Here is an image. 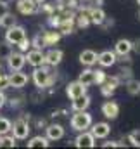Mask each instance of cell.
<instances>
[{"label": "cell", "mask_w": 140, "mask_h": 149, "mask_svg": "<svg viewBox=\"0 0 140 149\" xmlns=\"http://www.w3.org/2000/svg\"><path fill=\"white\" fill-rule=\"evenodd\" d=\"M26 63L33 68H38V66H43L45 64V54L42 49H33L26 54Z\"/></svg>", "instance_id": "cell-7"}, {"label": "cell", "mask_w": 140, "mask_h": 149, "mask_svg": "<svg viewBox=\"0 0 140 149\" xmlns=\"http://www.w3.org/2000/svg\"><path fill=\"white\" fill-rule=\"evenodd\" d=\"M102 114H104L107 120L118 118V114H119V104L114 102V101H107V102H104V104H102Z\"/></svg>", "instance_id": "cell-13"}, {"label": "cell", "mask_w": 140, "mask_h": 149, "mask_svg": "<svg viewBox=\"0 0 140 149\" xmlns=\"http://www.w3.org/2000/svg\"><path fill=\"white\" fill-rule=\"evenodd\" d=\"M31 45H33L35 49H43V47H47V45H45V40H43V35H36V37L31 40Z\"/></svg>", "instance_id": "cell-30"}, {"label": "cell", "mask_w": 140, "mask_h": 149, "mask_svg": "<svg viewBox=\"0 0 140 149\" xmlns=\"http://www.w3.org/2000/svg\"><path fill=\"white\" fill-rule=\"evenodd\" d=\"M16 137L14 135H9V134H3L0 135V148H16Z\"/></svg>", "instance_id": "cell-25"}, {"label": "cell", "mask_w": 140, "mask_h": 149, "mask_svg": "<svg viewBox=\"0 0 140 149\" xmlns=\"http://www.w3.org/2000/svg\"><path fill=\"white\" fill-rule=\"evenodd\" d=\"M88 16H90V23H94V24H104L105 21V12L102 10V9H90L88 10Z\"/></svg>", "instance_id": "cell-20"}, {"label": "cell", "mask_w": 140, "mask_h": 149, "mask_svg": "<svg viewBox=\"0 0 140 149\" xmlns=\"http://www.w3.org/2000/svg\"><path fill=\"white\" fill-rule=\"evenodd\" d=\"M43 40H45V45H54V43H57L61 40V33L59 31H45Z\"/></svg>", "instance_id": "cell-24"}, {"label": "cell", "mask_w": 140, "mask_h": 149, "mask_svg": "<svg viewBox=\"0 0 140 149\" xmlns=\"http://www.w3.org/2000/svg\"><path fill=\"white\" fill-rule=\"evenodd\" d=\"M92 127V114L85 111H74L73 118H71V128L74 132H83L87 128Z\"/></svg>", "instance_id": "cell-2"}, {"label": "cell", "mask_w": 140, "mask_h": 149, "mask_svg": "<svg viewBox=\"0 0 140 149\" xmlns=\"http://www.w3.org/2000/svg\"><path fill=\"white\" fill-rule=\"evenodd\" d=\"M24 38H26V30H24L23 26L14 24V26L7 28V31H5V40H7L9 43H12V45H17V43L23 42Z\"/></svg>", "instance_id": "cell-4"}, {"label": "cell", "mask_w": 140, "mask_h": 149, "mask_svg": "<svg viewBox=\"0 0 140 149\" xmlns=\"http://www.w3.org/2000/svg\"><path fill=\"white\" fill-rule=\"evenodd\" d=\"M17 10L24 16L33 14V12H36V3L33 0H19L17 2Z\"/></svg>", "instance_id": "cell-19"}, {"label": "cell", "mask_w": 140, "mask_h": 149, "mask_svg": "<svg viewBox=\"0 0 140 149\" xmlns=\"http://www.w3.org/2000/svg\"><path fill=\"white\" fill-rule=\"evenodd\" d=\"M66 94H68V97L73 101V99H76L80 95H85L87 94V87L81 81H71V83L66 85Z\"/></svg>", "instance_id": "cell-8"}, {"label": "cell", "mask_w": 140, "mask_h": 149, "mask_svg": "<svg viewBox=\"0 0 140 149\" xmlns=\"http://www.w3.org/2000/svg\"><path fill=\"white\" fill-rule=\"evenodd\" d=\"M10 128H12L10 120H7V118H0V135L9 134V132H10Z\"/></svg>", "instance_id": "cell-29"}, {"label": "cell", "mask_w": 140, "mask_h": 149, "mask_svg": "<svg viewBox=\"0 0 140 149\" xmlns=\"http://www.w3.org/2000/svg\"><path fill=\"white\" fill-rule=\"evenodd\" d=\"M0 71H2V66H0Z\"/></svg>", "instance_id": "cell-40"}, {"label": "cell", "mask_w": 140, "mask_h": 149, "mask_svg": "<svg viewBox=\"0 0 140 149\" xmlns=\"http://www.w3.org/2000/svg\"><path fill=\"white\" fill-rule=\"evenodd\" d=\"M114 52H116V56H128L130 52H132V40H128V38H119L118 42H116V45H114Z\"/></svg>", "instance_id": "cell-16"}, {"label": "cell", "mask_w": 140, "mask_h": 149, "mask_svg": "<svg viewBox=\"0 0 140 149\" xmlns=\"http://www.w3.org/2000/svg\"><path fill=\"white\" fill-rule=\"evenodd\" d=\"M17 47H19V50H21V52H24V50H28V49L31 47V40H28V37H26L23 42H19V43H17Z\"/></svg>", "instance_id": "cell-32"}, {"label": "cell", "mask_w": 140, "mask_h": 149, "mask_svg": "<svg viewBox=\"0 0 140 149\" xmlns=\"http://www.w3.org/2000/svg\"><path fill=\"white\" fill-rule=\"evenodd\" d=\"M88 106H90V97H88L87 94H85V95H80V97H76V99H73V102H71L73 111H85Z\"/></svg>", "instance_id": "cell-18"}, {"label": "cell", "mask_w": 140, "mask_h": 149, "mask_svg": "<svg viewBox=\"0 0 140 149\" xmlns=\"http://www.w3.org/2000/svg\"><path fill=\"white\" fill-rule=\"evenodd\" d=\"M5 14H9V5L5 2H0V17H3Z\"/></svg>", "instance_id": "cell-34"}, {"label": "cell", "mask_w": 140, "mask_h": 149, "mask_svg": "<svg viewBox=\"0 0 140 149\" xmlns=\"http://www.w3.org/2000/svg\"><path fill=\"white\" fill-rule=\"evenodd\" d=\"M49 144H50V142H49V139H47V137L35 135V137H31V139L28 141V144H26V146L33 149V148H49Z\"/></svg>", "instance_id": "cell-22"}, {"label": "cell", "mask_w": 140, "mask_h": 149, "mask_svg": "<svg viewBox=\"0 0 140 149\" xmlns=\"http://www.w3.org/2000/svg\"><path fill=\"white\" fill-rule=\"evenodd\" d=\"M116 52L114 50H104V52H100L99 54V57H97V63L102 66V68H111V66H114L116 64Z\"/></svg>", "instance_id": "cell-11"}, {"label": "cell", "mask_w": 140, "mask_h": 149, "mask_svg": "<svg viewBox=\"0 0 140 149\" xmlns=\"http://www.w3.org/2000/svg\"><path fill=\"white\" fill-rule=\"evenodd\" d=\"M126 92L130 94V95H139L140 94V80H135V78H130L128 81H126Z\"/></svg>", "instance_id": "cell-23"}, {"label": "cell", "mask_w": 140, "mask_h": 149, "mask_svg": "<svg viewBox=\"0 0 140 149\" xmlns=\"http://www.w3.org/2000/svg\"><path fill=\"white\" fill-rule=\"evenodd\" d=\"M28 83V74L23 71H12L9 74V85L12 88H23Z\"/></svg>", "instance_id": "cell-10"}, {"label": "cell", "mask_w": 140, "mask_h": 149, "mask_svg": "<svg viewBox=\"0 0 140 149\" xmlns=\"http://www.w3.org/2000/svg\"><path fill=\"white\" fill-rule=\"evenodd\" d=\"M132 50H135L137 54H140V38H137V40L132 42Z\"/></svg>", "instance_id": "cell-36"}, {"label": "cell", "mask_w": 140, "mask_h": 149, "mask_svg": "<svg viewBox=\"0 0 140 149\" xmlns=\"http://www.w3.org/2000/svg\"><path fill=\"white\" fill-rule=\"evenodd\" d=\"M10 54H12V43H9L7 40L0 42V59H9Z\"/></svg>", "instance_id": "cell-26"}, {"label": "cell", "mask_w": 140, "mask_h": 149, "mask_svg": "<svg viewBox=\"0 0 140 149\" xmlns=\"http://www.w3.org/2000/svg\"><path fill=\"white\" fill-rule=\"evenodd\" d=\"M64 57V52L61 49H50L47 54H45V64L47 66H57Z\"/></svg>", "instance_id": "cell-12"}, {"label": "cell", "mask_w": 140, "mask_h": 149, "mask_svg": "<svg viewBox=\"0 0 140 149\" xmlns=\"http://www.w3.org/2000/svg\"><path fill=\"white\" fill-rule=\"evenodd\" d=\"M33 2H35L36 5H38V3H43V2H45V0H33Z\"/></svg>", "instance_id": "cell-38"}, {"label": "cell", "mask_w": 140, "mask_h": 149, "mask_svg": "<svg viewBox=\"0 0 140 149\" xmlns=\"http://www.w3.org/2000/svg\"><path fill=\"white\" fill-rule=\"evenodd\" d=\"M7 64L10 71H21L23 66L26 64V56L23 52H12L7 59Z\"/></svg>", "instance_id": "cell-6"}, {"label": "cell", "mask_w": 140, "mask_h": 149, "mask_svg": "<svg viewBox=\"0 0 140 149\" xmlns=\"http://www.w3.org/2000/svg\"><path fill=\"white\" fill-rule=\"evenodd\" d=\"M97 57H99V54L95 50H92V49H87V50H81L80 52V63L83 66H88V68L97 63Z\"/></svg>", "instance_id": "cell-14"}, {"label": "cell", "mask_w": 140, "mask_h": 149, "mask_svg": "<svg viewBox=\"0 0 140 149\" xmlns=\"http://www.w3.org/2000/svg\"><path fill=\"white\" fill-rule=\"evenodd\" d=\"M74 146L80 149L87 148V149H92L95 148V137H94V134L92 132H87V130H83V132H80L78 134V137L74 139Z\"/></svg>", "instance_id": "cell-5"}, {"label": "cell", "mask_w": 140, "mask_h": 149, "mask_svg": "<svg viewBox=\"0 0 140 149\" xmlns=\"http://www.w3.org/2000/svg\"><path fill=\"white\" fill-rule=\"evenodd\" d=\"M14 24H16V17H14L10 12L5 14L3 17H0V26H2V28L7 30V28H10V26H14Z\"/></svg>", "instance_id": "cell-27"}, {"label": "cell", "mask_w": 140, "mask_h": 149, "mask_svg": "<svg viewBox=\"0 0 140 149\" xmlns=\"http://www.w3.org/2000/svg\"><path fill=\"white\" fill-rule=\"evenodd\" d=\"M10 132H12V135H14L17 141H24V139H28L31 128H30V123H28L26 120H17V121H14Z\"/></svg>", "instance_id": "cell-3"}, {"label": "cell", "mask_w": 140, "mask_h": 149, "mask_svg": "<svg viewBox=\"0 0 140 149\" xmlns=\"http://www.w3.org/2000/svg\"><path fill=\"white\" fill-rule=\"evenodd\" d=\"M90 132L94 134V137H95V139H105V137L111 134V125H109V123H105V121L95 123V125L92 127V130H90Z\"/></svg>", "instance_id": "cell-15"}, {"label": "cell", "mask_w": 140, "mask_h": 149, "mask_svg": "<svg viewBox=\"0 0 140 149\" xmlns=\"http://www.w3.org/2000/svg\"><path fill=\"white\" fill-rule=\"evenodd\" d=\"M126 139H128V142H130L132 146L140 148V130H133V132H130Z\"/></svg>", "instance_id": "cell-28"}, {"label": "cell", "mask_w": 140, "mask_h": 149, "mask_svg": "<svg viewBox=\"0 0 140 149\" xmlns=\"http://www.w3.org/2000/svg\"><path fill=\"white\" fill-rule=\"evenodd\" d=\"M5 101H7V97H5V94H3V90H0V108H3V104H5Z\"/></svg>", "instance_id": "cell-37"}, {"label": "cell", "mask_w": 140, "mask_h": 149, "mask_svg": "<svg viewBox=\"0 0 140 149\" xmlns=\"http://www.w3.org/2000/svg\"><path fill=\"white\" fill-rule=\"evenodd\" d=\"M137 3H139V5H140V0H137Z\"/></svg>", "instance_id": "cell-39"}, {"label": "cell", "mask_w": 140, "mask_h": 149, "mask_svg": "<svg viewBox=\"0 0 140 149\" xmlns=\"http://www.w3.org/2000/svg\"><path fill=\"white\" fill-rule=\"evenodd\" d=\"M78 81H81L85 87H90V85H95V70H85L83 73L80 74Z\"/></svg>", "instance_id": "cell-21"}, {"label": "cell", "mask_w": 140, "mask_h": 149, "mask_svg": "<svg viewBox=\"0 0 140 149\" xmlns=\"http://www.w3.org/2000/svg\"><path fill=\"white\" fill-rule=\"evenodd\" d=\"M10 85H9V74L2 73L0 71V90H3V88H9Z\"/></svg>", "instance_id": "cell-31"}, {"label": "cell", "mask_w": 140, "mask_h": 149, "mask_svg": "<svg viewBox=\"0 0 140 149\" xmlns=\"http://www.w3.org/2000/svg\"><path fill=\"white\" fill-rule=\"evenodd\" d=\"M54 80H55V74L47 68V64L35 68V71H33V81H35V85L38 88H47V87H50V85L54 83Z\"/></svg>", "instance_id": "cell-1"}, {"label": "cell", "mask_w": 140, "mask_h": 149, "mask_svg": "<svg viewBox=\"0 0 140 149\" xmlns=\"http://www.w3.org/2000/svg\"><path fill=\"white\" fill-rule=\"evenodd\" d=\"M104 80H105V73H104V71H100V70H95V83H99V85H100Z\"/></svg>", "instance_id": "cell-33"}, {"label": "cell", "mask_w": 140, "mask_h": 149, "mask_svg": "<svg viewBox=\"0 0 140 149\" xmlns=\"http://www.w3.org/2000/svg\"><path fill=\"white\" fill-rule=\"evenodd\" d=\"M45 134H47L45 137L49 141H59V139L64 137V127L61 123H50V125H47Z\"/></svg>", "instance_id": "cell-9"}, {"label": "cell", "mask_w": 140, "mask_h": 149, "mask_svg": "<svg viewBox=\"0 0 140 149\" xmlns=\"http://www.w3.org/2000/svg\"><path fill=\"white\" fill-rule=\"evenodd\" d=\"M102 146H104V148H125V144H119V142H114V141H111V142H104Z\"/></svg>", "instance_id": "cell-35"}, {"label": "cell", "mask_w": 140, "mask_h": 149, "mask_svg": "<svg viewBox=\"0 0 140 149\" xmlns=\"http://www.w3.org/2000/svg\"><path fill=\"white\" fill-rule=\"evenodd\" d=\"M139 19H140V14H139Z\"/></svg>", "instance_id": "cell-41"}, {"label": "cell", "mask_w": 140, "mask_h": 149, "mask_svg": "<svg viewBox=\"0 0 140 149\" xmlns=\"http://www.w3.org/2000/svg\"><path fill=\"white\" fill-rule=\"evenodd\" d=\"M118 85H119V78H118V76H105V80L100 83V87H102V94H104V95L112 94V92L116 90Z\"/></svg>", "instance_id": "cell-17"}]
</instances>
